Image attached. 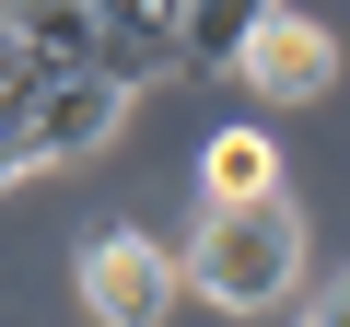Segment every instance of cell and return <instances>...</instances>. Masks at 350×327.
Returning a JSON list of instances; mask_svg holds the SVG:
<instances>
[{
	"mask_svg": "<svg viewBox=\"0 0 350 327\" xmlns=\"http://www.w3.org/2000/svg\"><path fill=\"white\" fill-rule=\"evenodd\" d=\"M187 280L234 315H269L292 280H304V211L292 199H257V211H199V246H187Z\"/></svg>",
	"mask_w": 350,
	"mask_h": 327,
	"instance_id": "obj_1",
	"label": "cell"
},
{
	"mask_svg": "<svg viewBox=\"0 0 350 327\" xmlns=\"http://www.w3.org/2000/svg\"><path fill=\"white\" fill-rule=\"evenodd\" d=\"M175 269L152 234H129V222H105V234H82V304L105 315V327H163V304H175Z\"/></svg>",
	"mask_w": 350,
	"mask_h": 327,
	"instance_id": "obj_2",
	"label": "cell"
},
{
	"mask_svg": "<svg viewBox=\"0 0 350 327\" xmlns=\"http://www.w3.org/2000/svg\"><path fill=\"white\" fill-rule=\"evenodd\" d=\"M117 117H129V94H117L105 70H70V82H47V94L24 105L12 152H24V164H70V152H105V140H117Z\"/></svg>",
	"mask_w": 350,
	"mask_h": 327,
	"instance_id": "obj_3",
	"label": "cell"
},
{
	"mask_svg": "<svg viewBox=\"0 0 350 327\" xmlns=\"http://www.w3.org/2000/svg\"><path fill=\"white\" fill-rule=\"evenodd\" d=\"M234 70H245V94H269V105H304V94H327V82H338V36L269 0V24L245 36V59H234Z\"/></svg>",
	"mask_w": 350,
	"mask_h": 327,
	"instance_id": "obj_4",
	"label": "cell"
},
{
	"mask_svg": "<svg viewBox=\"0 0 350 327\" xmlns=\"http://www.w3.org/2000/svg\"><path fill=\"white\" fill-rule=\"evenodd\" d=\"M257 199H280V140L269 129H222L199 152V211H257Z\"/></svg>",
	"mask_w": 350,
	"mask_h": 327,
	"instance_id": "obj_5",
	"label": "cell"
},
{
	"mask_svg": "<svg viewBox=\"0 0 350 327\" xmlns=\"http://www.w3.org/2000/svg\"><path fill=\"white\" fill-rule=\"evenodd\" d=\"M257 24H269V0H187V24H175V70H234Z\"/></svg>",
	"mask_w": 350,
	"mask_h": 327,
	"instance_id": "obj_6",
	"label": "cell"
},
{
	"mask_svg": "<svg viewBox=\"0 0 350 327\" xmlns=\"http://www.w3.org/2000/svg\"><path fill=\"white\" fill-rule=\"evenodd\" d=\"M36 94H47V70L24 59V36H12V24H0V105H12V117H24Z\"/></svg>",
	"mask_w": 350,
	"mask_h": 327,
	"instance_id": "obj_7",
	"label": "cell"
},
{
	"mask_svg": "<svg viewBox=\"0 0 350 327\" xmlns=\"http://www.w3.org/2000/svg\"><path fill=\"white\" fill-rule=\"evenodd\" d=\"M12 129H24V117H12V105H0V187H12V176H24V152H12Z\"/></svg>",
	"mask_w": 350,
	"mask_h": 327,
	"instance_id": "obj_8",
	"label": "cell"
},
{
	"mask_svg": "<svg viewBox=\"0 0 350 327\" xmlns=\"http://www.w3.org/2000/svg\"><path fill=\"white\" fill-rule=\"evenodd\" d=\"M315 327H350V280H338V292H327V304H315Z\"/></svg>",
	"mask_w": 350,
	"mask_h": 327,
	"instance_id": "obj_9",
	"label": "cell"
},
{
	"mask_svg": "<svg viewBox=\"0 0 350 327\" xmlns=\"http://www.w3.org/2000/svg\"><path fill=\"white\" fill-rule=\"evenodd\" d=\"M140 12H152V24H163V36H175V24H187V0H140Z\"/></svg>",
	"mask_w": 350,
	"mask_h": 327,
	"instance_id": "obj_10",
	"label": "cell"
}]
</instances>
